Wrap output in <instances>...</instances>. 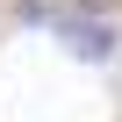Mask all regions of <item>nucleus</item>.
I'll return each mask as SVG.
<instances>
[{
	"mask_svg": "<svg viewBox=\"0 0 122 122\" xmlns=\"http://www.w3.org/2000/svg\"><path fill=\"white\" fill-rule=\"evenodd\" d=\"M57 36H65V50H72V57H86V65H101V57L115 50V29H108V22H93V15H65V22H57Z\"/></svg>",
	"mask_w": 122,
	"mask_h": 122,
	"instance_id": "1",
	"label": "nucleus"
}]
</instances>
